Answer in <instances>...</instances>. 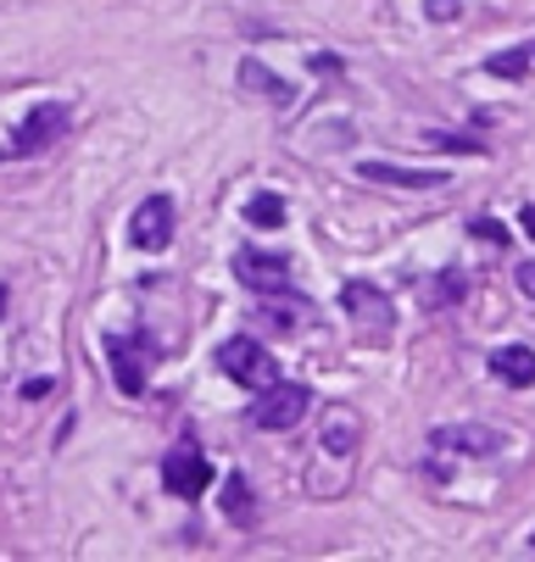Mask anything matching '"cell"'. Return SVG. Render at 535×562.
Returning <instances> with one entry per match:
<instances>
[{"instance_id": "6da1fadb", "label": "cell", "mask_w": 535, "mask_h": 562, "mask_svg": "<svg viewBox=\"0 0 535 562\" xmlns=\"http://www.w3.org/2000/svg\"><path fill=\"white\" fill-rule=\"evenodd\" d=\"M308 407H313V390L308 384H263L257 390V401L246 407V424L252 429H263V435H285V429H296L301 418H308Z\"/></svg>"}, {"instance_id": "7a4b0ae2", "label": "cell", "mask_w": 535, "mask_h": 562, "mask_svg": "<svg viewBox=\"0 0 535 562\" xmlns=\"http://www.w3.org/2000/svg\"><path fill=\"white\" fill-rule=\"evenodd\" d=\"M218 373L229 384H241V390H263V384L279 379V362H274V351L257 335H235V340L218 346Z\"/></svg>"}, {"instance_id": "3957f363", "label": "cell", "mask_w": 535, "mask_h": 562, "mask_svg": "<svg viewBox=\"0 0 535 562\" xmlns=\"http://www.w3.org/2000/svg\"><path fill=\"white\" fill-rule=\"evenodd\" d=\"M341 306H346V317L357 324V335H363L368 346H386V340H391L397 306H391V295L379 290V284H368V279H352V284L341 290Z\"/></svg>"}, {"instance_id": "277c9868", "label": "cell", "mask_w": 535, "mask_h": 562, "mask_svg": "<svg viewBox=\"0 0 535 562\" xmlns=\"http://www.w3.org/2000/svg\"><path fill=\"white\" fill-rule=\"evenodd\" d=\"M151 357H157V346H151L145 335H107V362H112V384L123 395H145V379H151Z\"/></svg>"}, {"instance_id": "5b68a950", "label": "cell", "mask_w": 535, "mask_h": 562, "mask_svg": "<svg viewBox=\"0 0 535 562\" xmlns=\"http://www.w3.org/2000/svg\"><path fill=\"white\" fill-rule=\"evenodd\" d=\"M67 106L62 101H40L23 123H18V134H12V145H7V156H40V150H51L62 134H67Z\"/></svg>"}, {"instance_id": "8992f818", "label": "cell", "mask_w": 535, "mask_h": 562, "mask_svg": "<svg viewBox=\"0 0 535 562\" xmlns=\"http://www.w3.org/2000/svg\"><path fill=\"white\" fill-rule=\"evenodd\" d=\"M174 195H145L129 217V239H134V251H168L174 246Z\"/></svg>"}, {"instance_id": "52a82bcc", "label": "cell", "mask_w": 535, "mask_h": 562, "mask_svg": "<svg viewBox=\"0 0 535 562\" xmlns=\"http://www.w3.org/2000/svg\"><path fill=\"white\" fill-rule=\"evenodd\" d=\"M207 485H212V462H207V451H196V446H174V451L163 457V491H168V496L196 502Z\"/></svg>"}, {"instance_id": "ba28073f", "label": "cell", "mask_w": 535, "mask_h": 562, "mask_svg": "<svg viewBox=\"0 0 535 562\" xmlns=\"http://www.w3.org/2000/svg\"><path fill=\"white\" fill-rule=\"evenodd\" d=\"M235 279L257 295H279V290H290V257L263 251V246H241L235 251Z\"/></svg>"}, {"instance_id": "9c48e42d", "label": "cell", "mask_w": 535, "mask_h": 562, "mask_svg": "<svg viewBox=\"0 0 535 562\" xmlns=\"http://www.w3.org/2000/svg\"><path fill=\"white\" fill-rule=\"evenodd\" d=\"M430 446L457 451V457H491V451H502V429H491V424H435Z\"/></svg>"}, {"instance_id": "30bf717a", "label": "cell", "mask_w": 535, "mask_h": 562, "mask_svg": "<svg viewBox=\"0 0 535 562\" xmlns=\"http://www.w3.org/2000/svg\"><path fill=\"white\" fill-rule=\"evenodd\" d=\"M368 184H391V190H441L452 184V173H435V168H391V162H363L357 168Z\"/></svg>"}, {"instance_id": "8fae6325", "label": "cell", "mask_w": 535, "mask_h": 562, "mask_svg": "<svg viewBox=\"0 0 535 562\" xmlns=\"http://www.w3.org/2000/svg\"><path fill=\"white\" fill-rule=\"evenodd\" d=\"M319 446L335 451V457H352L363 446V424L352 407H324V424H319Z\"/></svg>"}, {"instance_id": "7c38bea8", "label": "cell", "mask_w": 535, "mask_h": 562, "mask_svg": "<svg viewBox=\"0 0 535 562\" xmlns=\"http://www.w3.org/2000/svg\"><path fill=\"white\" fill-rule=\"evenodd\" d=\"M491 379H502L508 390H530L535 384V351L530 346H497L491 351Z\"/></svg>"}, {"instance_id": "4fadbf2b", "label": "cell", "mask_w": 535, "mask_h": 562, "mask_svg": "<svg viewBox=\"0 0 535 562\" xmlns=\"http://www.w3.org/2000/svg\"><path fill=\"white\" fill-rule=\"evenodd\" d=\"M241 85H246V90H257L268 106H290V101H296V90L285 85L279 72H268L257 56H246V61H241Z\"/></svg>"}, {"instance_id": "5bb4252c", "label": "cell", "mask_w": 535, "mask_h": 562, "mask_svg": "<svg viewBox=\"0 0 535 562\" xmlns=\"http://www.w3.org/2000/svg\"><path fill=\"white\" fill-rule=\"evenodd\" d=\"M223 518H229V524H241V529L257 524V502H252L246 473H229V485H223Z\"/></svg>"}, {"instance_id": "9a60e30c", "label": "cell", "mask_w": 535, "mask_h": 562, "mask_svg": "<svg viewBox=\"0 0 535 562\" xmlns=\"http://www.w3.org/2000/svg\"><path fill=\"white\" fill-rule=\"evenodd\" d=\"M535 67V40H524V45H513V50H497V56H486V72L491 78H508V85H519V78Z\"/></svg>"}, {"instance_id": "2e32d148", "label": "cell", "mask_w": 535, "mask_h": 562, "mask_svg": "<svg viewBox=\"0 0 535 562\" xmlns=\"http://www.w3.org/2000/svg\"><path fill=\"white\" fill-rule=\"evenodd\" d=\"M246 223H252V228H279V223H285V201H279L274 190L252 195V201H246Z\"/></svg>"}, {"instance_id": "e0dca14e", "label": "cell", "mask_w": 535, "mask_h": 562, "mask_svg": "<svg viewBox=\"0 0 535 562\" xmlns=\"http://www.w3.org/2000/svg\"><path fill=\"white\" fill-rule=\"evenodd\" d=\"M457 301H464V279H457V273H435L430 290H424V306H457Z\"/></svg>"}, {"instance_id": "ac0fdd59", "label": "cell", "mask_w": 535, "mask_h": 562, "mask_svg": "<svg viewBox=\"0 0 535 562\" xmlns=\"http://www.w3.org/2000/svg\"><path fill=\"white\" fill-rule=\"evenodd\" d=\"M424 145H435V150H464V156H486V139H469V134H424Z\"/></svg>"}, {"instance_id": "d6986e66", "label": "cell", "mask_w": 535, "mask_h": 562, "mask_svg": "<svg viewBox=\"0 0 535 562\" xmlns=\"http://www.w3.org/2000/svg\"><path fill=\"white\" fill-rule=\"evenodd\" d=\"M296 317H301V301H285V306H268V312H263V324H268L274 335H290Z\"/></svg>"}, {"instance_id": "ffe728a7", "label": "cell", "mask_w": 535, "mask_h": 562, "mask_svg": "<svg viewBox=\"0 0 535 562\" xmlns=\"http://www.w3.org/2000/svg\"><path fill=\"white\" fill-rule=\"evenodd\" d=\"M475 239H491V246L502 251V246H508V228H502L497 217H475Z\"/></svg>"}, {"instance_id": "44dd1931", "label": "cell", "mask_w": 535, "mask_h": 562, "mask_svg": "<svg viewBox=\"0 0 535 562\" xmlns=\"http://www.w3.org/2000/svg\"><path fill=\"white\" fill-rule=\"evenodd\" d=\"M424 12H430V23H452L457 12H464V0H430Z\"/></svg>"}, {"instance_id": "7402d4cb", "label": "cell", "mask_w": 535, "mask_h": 562, "mask_svg": "<svg viewBox=\"0 0 535 562\" xmlns=\"http://www.w3.org/2000/svg\"><path fill=\"white\" fill-rule=\"evenodd\" d=\"M513 279H519V290L535 301V262H519V268H513Z\"/></svg>"}, {"instance_id": "603a6c76", "label": "cell", "mask_w": 535, "mask_h": 562, "mask_svg": "<svg viewBox=\"0 0 535 562\" xmlns=\"http://www.w3.org/2000/svg\"><path fill=\"white\" fill-rule=\"evenodd\" d=\"M23 395H29V401H40V395H51V379H29V384H23Z\"/></svg>"}, {"instance_id": "cb8c5ba5", "label": "cell", "mask_w": 535, "mask_h": 562, "mask_svg": "<svg viewBox=\"0 0 535 562\" xmlns=\"http://www.w3.org/2000/svg\"><path fill=\"white\" fill-rule=\"evenodd\" d=\"M519 223H524V234L535 239V206H524V212H519Z\"/></svg>"}, {"instance_id": "d4e9b609", "label": "cell", "mask_w": 535, "mask_h": 562, "mask_svg": "<svg viewBox=\"0 0 535 562\" xmlns=\"http://www.w3.org/2000/svg\"><path fill=\"white\" fill-rule=\"evenodd\" d=\"M0 312H7V290H0Z\"/></svg>"}, {"instance_id": "484cf974", "label": "cell", "mask_w": 535, "mask_h": 562, "mask_svg": "<svg viewBox=\"0 0 535 562\" xmlns=\"http://www.w3.org/2000/svg\"><path fill=\"white\" fill-rule=\"evenodd\" d=\"M530 551H535V535H530Z\"/></svg>"}]
</instances>
